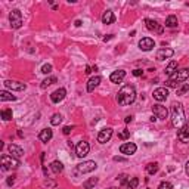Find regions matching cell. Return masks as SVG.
Masks as SVG:
<instances>
[{"label": "cell", "instance_id": "6da1fadb", "mask_svg": "<svg viewBox=\"0 0 189 189\" xmlns=\"http://www.w3.org/2000/svg\"><path fill=\"white\" fill-rule=\"evenodd\" d=\"M134 100H136V90H134L133 86L126 84L124 87H121V90H120L117 94L118 104L123 106H127V105H132Z\"/></svg>", "mask_w": 189, "mask_h": 189}, {"label": "cell", "instance_id": "7a4b0ae2", "mask_svg": "<svg viewBox=\"0 0 189 189\" xmlns=\"http://www.w3.org/2000/svg\"><path fill=\"white\" fill-rule=\"evenodd\" d=\"M172 124L176 128H182L186 124V118H185L183 105L180 102L173 104L172 106Z\"/></svg>", "mask_w": 189, "mask_h": 189}, {"label": "cell", "instance_id": "3957f363", "mask_svg": "<svg viewBox=\"0 0 189 189\" xmlns=\"http://www.w3.org/2000/svg\"><path fill=\"white\" fill-rule=\"evenodd\" d=\"M189 78V68H182V70H176L173 72L170 78L166 81V86L167 87H177L179 81H186Z\"/></svg>", "mask_w": 189, "mask_h": 189}, {"label": "cell", "instance_id": "277c9868", "mask_svg": "<svg viewBox=\"0 0 189 189\" xmlns=\"http://www.w3.org/2000/svg\"><path fill=\"white\" fill-rule=\"evenodd\" d=\"M0 161H2V168H3V170L19 167V161H18L17 158H13L12 155H2Z\"/></svg>", "mask_w": 189, "mask_h": 189}, {"label": "cell", "instance_id": "5b68a950", "mask_svg": "<svg viewBox=\"0 0 189 189\" xmlns=\"http://www.w3.org/2000/svg\"><path fill=\"white\" fill-rule=\"evenodd\" d=\"M9 21H11V27L12 28H21L22 25V15H21V11L18 9H13V11L9 13Z\"/></svg>", "mask_w": 189, "mask_h": 189}, {"label": "cell", "instance_id": "8992f818", "mask_svg": "<svg viewBox=\"0 0 189 189\" xmlns=\"http://www.w3.org/2000/svg\"><path fill=\"white\" fill-rule=\"evenodd\" d=\"M96 168H98V164L94 161H84V162H81V164L77 166V172L86 174V173H92L93 170H96Z\"/></svg>", "mask_w": 189, "mask_h": 189}, {"label": "cell", "instance_id": "52a82bcc", "mask_svg": "<svg viewBox=\"0 0 189 189\" xmlns=\"http://www.w3.org/2000/svg\"><path fill=\"white\" fill-rule=\"evenodd\" d=\"M152 112H154V115L158 120H167V117H168V109H167L166 106L160 105V104L152 106Z\"/></svg>", "mask_w": 189, "mask_h": 189}, {"label": "cell", "instance_id": "ba28073f", "mask_svg": "<svg viewBox=\"0 0 189 189\" xmlns=\"http://www.w3.org/2000/svg\"><path fill=\"white\" fill-rule=\"evenodd\" d=\"M89 151H90V145L87 143V142L81 140V142H78V145L75 146V155H77L78 158H83V157H86L89 154Z\"/></svg>", "mask_w": 189, "mask_h": 189}, {"label": "cell", "instance_id": "9c48e42d", "mask_svg": "<svg viewBox=\"0 0 189 189\" xmlns=\"http://www.w3.org/2000/svg\"><path fill=\"white\" fill-rule=\"evenodd\" d=\"M5 86L7 87V89L17 90V92H22V90L27 89V84H25V83H21V81H15V80H6V81H5Z\"/></svg>", "mask_w": 189, "mask_h": 189}, {"label": "cell", "instance_id": "30bf717a", "mask_svg": "<svg viewBox=\"0 0 189 189\" xmlns=\"http://www.w3.org/2000/svg\"><path fill=\"white\" fill-rule=\"evenodd\" d=\"M111 138H112V128L105 127V128H102L99 132V134H98V142L99 143H106Z\"/></svg>", "mask_w": 189, "mask_h": 189}, {"label": "cell", "instance_id": "8fae6325", "mask_svg": "<svg viewBox=\"0 0 189 189\" xmlns=\"http://www.w3.org/2000/svg\"><path fill=\"white\" fill-rule=\"evenodd\" d=\"M155 46V41L151 39V37H143V39L139 41V49L143 50V52H149V50L154 49Z\"/></svg>", "mask_w": 189, "mask_h": 189}, {"label": "cell", "instance_id": "7c38bea8", "mask_svg": "<svg viewBox=\"0 0 189 189\" xmlns=\"http://www.w3.org/2000/svg\"><path fill=\"white\" fill-rule=\"evenodd\" d=\"M65 96H67V90L64 89V87H61V89L55 90L53 93L50 94V99H52V102H53V104H59L61 100L65 99Z\"/></svg>", "mask_w": 189, "mask_h": 189}, {"label": "cell", "instance_id": "4fadbf2b", "mask_svg": "<svg viewBox=\"0 0 189 189\" xmlns=\"http://www.w3.org/2000/svg\"><path fill=\"white\" fill-rule=\"evenodd\" d=\"M138 149V146L133 143V142H127V143H123L120 146V152L124 154V155H133Z\"/></svg>", "mask_w": 189, "mask_h": 189}, {"label": "cell", "instance_id": "5bb4252c", "mask_svg": "<svg viewBox=\"0 0 189 189\" xmlns=\"http://www.w3.org/2000/svg\"><path fill=\"white\" fill-rule=\"evenodd\" d=\"M152 96H154V99H155V100L162 102V100H166L167 98H168V90H167L166 87H158V89L154 90Z\"/></svg>", "mask_w": 189, "mask_h": 189}, {"label": "cell", "instance_id": "9a60e30c", "mask_svg": "<svg viewBox=\"0 0 189 189\" xmlns=\"http://www.w3.org/2000/svg\"><path fill=\"white\" fill-rule=\"evenodd\" d=\"M177 139L180 140V142H185V143H188V142H189V121L186 123L182 128H179Z\"/></svg>", "mask_w": 189, "mask_h": 189}, {"label": "cell", "instance_id": "2e32d148", "mask_svg": "<svg viewBox=\"0 0 189 189\" xmlns=\"http://www.w3.org/2000/svg\"><path fill=\"white\" fill-rule=\"evenodd\" d=\"M173 55H174V50L173 49H168V47H166V49H160L158 52H157V59H158V61H164V59L172 58Z\"/></svg>", "mask_w": 189, "mask_h": 189}, {"label": "cell", "instance_id": "e0dca14e", "mask_svg": "<svg viewBox=\"0 0 189 189\" xmlns=\"http://www.w3.org/2000/svg\"><path fill=\"white\" fill-rule=\"evenodd\" d=\"M145 24H146V28H148L149 31H155V33H158V34H162V27L157 22V21H154V19H146Z\"/></svg>", "mask_w": 189, "mask_h": 189}, {"label": "cell", "instance_id": "ac0fdd59", "mask_svg": "<svg viewBox=\"0 0 189 189\" xmlns=\"http://www.w3.org/2000/svg\"><path fill=\"white\" fill-rule=\"evenodd\" d=\"M126 77V71L124 70H117V71H114L109 75V80H111L112 83H121L123 80Z\"/></svg>", "mask_w": 189, "mask_h": 189}, {"label": "cell", "instance_id": "d6986e66", "mask_svg": "<svg viewBox=\"0 0 189 189\" xmlns=\"http://www.w3.org/2000/svg\"><path fill=\"white\" fill-rule=\"evenodd\" d=\"M9 152H11V155L13 157V158H21V157L24 155V151H22V148H19L18 145H9Z\"/></svg>", "mask_w": 189, "mask_h": 189}, {"label": "cell", "instance_id": "ffe728a7", "mask_svg": "<svg viewBox=\"0 0 189 189\" xmlns=\"http://www.w3.org/2000/svg\"><path fill=\"white\" fill-rule=\"evenodd\" d=\"M52 136H53V133H52V130L50 128H43L41 132H40L39 134V139L43 142V143H47L50 139H52Z\"/></svg>", "mask_w": 189, "mask_h": 189}, {"label": "cell", "instance_id": "44dd1931", "mask_svg": "<svg viewBox=\"0 0 189 189\" xmlns=\"http://www.w3.org/2000/svg\"><path fill=\"white\" fill-rule=\"evenodd\" d=\"M99 83H100V77H99V75L92 77L89 81H87V92H93V90L99 86Z\"/></svg>", "mask_w": 189, "mask_h": 189}, {"label": "cell", "instance_id": "7402d4cb", "mask_svg": "<svg viewBox=\"0 0 189 189\" xmlns=\"http://www.w3.org/2000/svg\"><path fill=\"white\" fill-rule=\"evenodd\" d=\"M115 21V17H114V13H112L111 11H106V12H104V15H102V22L104 24H112Z\"/></svg>", "mask_w": 189, "mask_h": 189}, {"label": "cell", "instance_id": "603a6c76", "mask_svg": "<svg viewBox=\"0 0 189 189\" xmlns=\"http://www.w3.org/2000/svg\"><path fill=\"white\" fill-rule=\"evenodd\" d=\"M177 17H174V15H170V17H167L166 19V27L168 28H174V27H177Z\"/></svg>", "mask_w": 189, "mask_h": 189}, {"label": "cell", "instance_id": "cb8c5ba5", "mask_svg": "<svg viewBox=\"0 0 189 189\" xmlns=\"http://www.w3.org/2000/svg\"><path fill=\"white\" fill-rule=\"evenodd\" d=\"M176 68H177V61H172V62H170V64H168V65L166 67V71H164V72H166L167 75L170 77L173 72L176 71Z\"/></svg>", "mask_w": 189, "mask_h": 189}, {"label": "cell", "instance_id": "d4e9b609", "mask_svg": "<svg viewBox=\"0 0 189 189\" xmlns=\"http://www.w3.org/2000/svg\"><path fill=\"white\" fill-rule=\"evenodd\" d=\"M50 168H52V172L53 173H61L62 170H64V164H62L61 161H53L52 164H50Z\"/></svg>", "mask_w": 189, "mask_h": 189}, {"label": "cell", "instance_id": "484cf974", "mask_svg": "<svg viewBox=\"0 0 189 189\" xmlns=\"http://www.w3.org/2000/svg\"><path fill=\"white\" fill-rule=\"evenodd\" d=\"M98 185V177H90L83 183V189H90Z\"/></svg>", "mask_w": 189, "mask_h": 189}, {"label": "cell", "instance_id": "4316f807", "mask_svg": "<svg viewBox=\"0 0 189 189\" xmlns=\"http://www.w3.org/2000/svg\"><path fill=\"white\" fill-rule=\"evenodd\" d=\"M15 99H17V98H15L12 93H9V92H6V90H2V92H0V100L5 102V100H15Z\"/></svg>", "mask_w": 189, "mask_h": 189}, {"label": "cell", "instance_id": "83f0119b", "mask_svg": "<svg viewBox=\"0 0 189 189\" xmlns=\"http://www.w3.org/2000/svg\"><path fill=\"white\" fill-rule=\"evenodd\" d=\"M158 162H149L148 166H146V173L148 174H155L157 172H158Z\"/></svg>", "mask_w": 189, "mask_h": 189}, {"label": "cell", "instance_id": "f1b7e54d", "mask_svg": "<svg viewBox=\"0 0 189 189\" xmlns=\"http://www.w3.org/2000/svg\"><path fill=\"white\" fill-rule=\"evenodd\" d=\"M62 120H64V117H62L61 114H53L52 118H50V124L52 126H59L62 123Z\"/></svg>", "mask_w": 189, "mask_h": 189}, {"label": "cell", "instance_id": "f546056e", "mask_svg": "<svg viewBox=\"0 0 189 189\" xmlns=\"http://www.w3.org/2000/svg\"><path fill=\"white\" fill-rule=\"evenodd\" d=\"M12 117H13V112H12V109H3L2 111V118L5 120V121H9V120H12Z\"/></svg>", "mask_w": 189, "mask_h": 189}, {"label": "cell", "instance_id": "4dcf8cb0", "mask_svg": "<svg viewBox=\"0 0 189 189\" xmlns=\"http://www.w3.org/2000/svg\"><path fill=\"white\" fill-rule=\"evenodd\" d=\"M56 83V77H49V78H45L43 81H41V89H46V87H49L50 84Z\"/></svg>", "mask_w": 189, "mask_h": 189}, {"label": "cell", "instance_id": "1f68e13d", "mask_svg": "<svg viewBox=\"0 0 189 189\" xmlns=\"http://www.w3.org/2000/svg\"><path fill=\"white\" fill-rule=\"evenodd\" d=\"M138 185H139V179L138 177H130L127 182V188L128 189H136L138 188Z\"/></svg>", "mask_w": 189, "mask_h": 189}, {"label": "cell", "instance_id": "d6a6232c", "mask_svg": "<svg viewBox=\"0 0 189 189\" xmlns=\"http://www.w3.org/2000/svg\"><path fill=\"white\" fill-rule=\"evenodd\" d=\"M128 138H130V130H127V128H123L121 132L118 133V139H121V140H127Z\"/></svg>", "mask_w": 189, "mask_h": 189}, {"label": "cell", "instance_id": "836d02e7", "mask_svg": "<svg viewBox=\"0 0 189 189\" xmlns=\"http://www.w3.org/2000/svg\"><path fill=\"white\" fill-rule=\"evenodd\" d=\"M188 92H189V84H186V83H185L183 86L180 87V89H177V94H179V96H182V94H186Z\"/></svg>", "mask_w": 189, "mask_h": 189}, {"label": "cell", "instance_id": "e575fe53", "mask_svg": "<svg viewBox=\"0 0 189 189\" xmlns=\"http://www.w3.org/2000/svg\"><path fill=\"white\" fill-rule=\"evenodd\" d=\"M128 179H130V177H128L127 174H118L117 180H120V183H121V185H127Z\"/></svg>", "mask_w": 189, "mask_h": 189}, {"label": "cell", "instance_id": "d590c367", "mask_svg": "<svg viewBox=\"0 0 189 189\" xmlns=\"http://www.w3.org/2000/svg\"><path fill=\"white\" fill-rule=\"evenodd\" d=\"M158 189H173V185L170 182H161L160 186H158Z\"/></svg>", "mask_w": 189, "mask_h": 189}, {"label": "cell", "instance_id": "8d00e7d4", "mask_svg": "<svg viewBox=\"0 0 189 189\" xmlns=\"http://www.w3.org/2000/svg\"><path fill=\"white\" fill-rule=\"evenodd\" d=\"M41 72H43V74H49V72H52V65H50V64H45V65L41 67Z\"/></svg>", "mask_w": 189, "mask_h": 189}, {"label": "cell", "instance_id": "74e56055", "mask_svg": "<svg viewBox=\"0 0 189 189\" xmlns=\"http://www.w3.org/2000/svg\"><path fill=\"white\" fill-rule=\"evenodd\" d=\"M72 128H74L72 126H65V127L62 128V133H64V134H70L72 132Z\"/></svg>", "mask_w": 189, "mask_h": 189}, {"label": "cell", "instance_id": "f35d334b", "mask_svg": "<svg viewBox=\"0 0 189 189\" xmlns=\"http://www.w3.org/2000/svg\"><path fill=\"white\" fill-rule=\"evenodd\" d=\"M142 74H143L142 70H133V75H134V77H140Z\"/></svg>", "mask_w": 189, "mask_h": 189}, {"label": "cell", "instance_id": "ab89813d", "mask_svg": "<svg viewBox=\"0 0 189 189\" xmlns=\"http://www.w3.org/2000/svg\"><path fill=\"white\" fill-rule=\"evenodd\" d=\"M13 183H15V177H13V176H11V177H7V185H9V186H12Z\"/></svg>", "mask_w": 189, "mask_h": 189}, {"label": "cell", "instance_id": "60d3db41", "mask_svg": "<svg viewBox=\"0 0 189 189\" xmlns=\"http://www.w3.org/2000/svg\"><path fill=\"white\" fill-rule=\"evenodd\" d=\"M114 161L123 162V161H126V158H123V157H114Z\"/></svg>", "mask_w": 189, "mask_h": 189}, {"label": "cell", "instance_id": "b9f144b4", "mask_svg": "<svg viewBox=\"0 0 189 189\" xmlns=\"http://www.w3.org/2000/svg\"><path fill=\"white\" fill-rule=\"evenodd\" d=\"M132 120H133V117H132V115H127L124 121H126V123H132Z\"/></svg>", "mask_w": 189, "mask_h": 189}, {"label": "cell", "instance_id": "7bdbcfd3", "mask_svg": "<svg viewBox=\"0 0 189 189\" xmlns=\"http://www.w3.org/2000/svg\"><path fill=\"white\" fill-rule=\"evenodd\" d=\"M185 172H186V174L189 176V161L186 162V166H185Z\"/></svg>", "mask_w": 189, "mask_h": 189}, {"label": "cell", "instance_id": "ee69618b", "mask_svg": "<svg viewBox=\"0 0 189 189\" xmlns=\"http://www.w3.org/2000/svg\"><path fill=\"white\" fill-rule=\"evenodd\" d=\"M111 39H112V34H109L108 37H105V39H104V41H108V40H111Z\"/></svg>", "mask_w": 189, "mask_h": 189}, {"label": "cell", "instance_id": "f6af8a7d", "mask_svg": "<svg viewBox=\"0 0 189 189\" xmlns=\"http://www.w3.org/2000/svg\"><path fill=\"white\" fill-rule=\"evenodd\" d=\"M92 72V68L90 67H86V74H90Z\"/></svg>", "mask_w": 189, "mask_h": 189}, {"label": "cell", "instance_id": "bcb514c9", "mask_svg": "<svg viewBox=\"0 0 189 189\" xmlns=\"http://www.w3.org/2000/svg\"><path fill=\"white\" fill-rule=\"evenodd\" d=\"M80 25H81V21H80V19H77V21H75V27H80Z\"/></svg>", "mask_w": 189, "mask_h": 189}, {"label": "cell", "instance_id": "7dc6e473", "mask_svg": "<svg viewBox=\"0 0 189 189\" xmlns=\"http://www.w3.org/2000/svg\"><path fill=\"white\" fill-rule=\"evenodd\" d=\"M108 189H118V188H108Z\"/></svg>", "mask_w": 189, "mask_h": 189}]
</instances>
